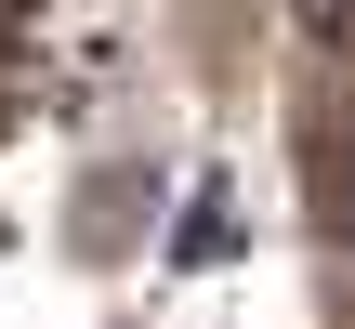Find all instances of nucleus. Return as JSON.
<instances>
[{"mask_svg": "<svg viewBox=\"0 0 355 329\" xmlns=\"http://www.w3.org/2000/svg\"><path fill=\"white\" fill-rule=\"evenodd\" d=\"M316 171H329V251H343V277H355V106H329Z\"/></svg>", "mask_w": 355, "mask_h": 329, "instance_id": "f257e3e1", "label": "nucleus"}]
</instances>
